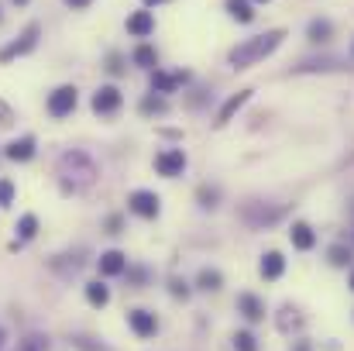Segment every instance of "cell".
<instances>
[{"label": "cell", "mask_w": 354, "mask_h": 351, "mask_svg": "<svg viewBox=\"0 0 354 351\" xmlns=\"http://www.w3.org/2000/svg\"><path fill=\"white\" fill-rule=\"evenodd\" d=\"M282 38H285V32H282V28H275V32H265V35H255V38L241 42L237 49H231L227 63H231L234 69H248V66H255V63L268 59V56H272V52L282 45Z\"/></svg>", "instance_id": "obj_1"}, {"label": "cell", "mask_w": 354, "mask_h": 351, "mask_svg": "<svg viewBox=\"0 0 354 351\" xmlns=\"http://www.w3.org/2000/svg\"><path fill=\"white\" fill-rule=\"evenodd\" d=\"M38 35H42V28H38V25H28L18 42H11L8 49H0V63H11V59H18V56H28V52L38 45Z\"/></svg>", "instance_id": "obj_2"}, {"label": "cell", "mask_w": 354, "mask_h": 351, "mask_svg": "<svg viewBox=\"0 0 354 351\" xmlns=\"http://www.w3.org/2000/svg\"><path fill=\"white\" fill-rule=\"evenodd\" d=\"M155 169H158V176H169V179L182 176V169H186V152H182V148H165V152H158V155H155Z\"/></svg>", "instance_id": "obj_3"}, {"label": "cell", "mask_w": 354, "mask_h": 351, "mask_svg": "<svg viewBox=\"0 0 354 351\" xmlns=\"http://www.w3.org/2000/svg\"><path fill=\"white\" fill-rule=\"evenodd\" d=\"M162 200L152 193V190H134L131 196H128V207H131V214H138V217H145V220H152V217H158V207Z\"/></svg>", "instance_id": "obj_4"}, {"label": "cell", "mask_w": 354, "mask_h": 351, "mask_svg": "<svg viewBox=\"0 0 354 351\" xmlns=\"http://www.w3.org/2000/svg\"><path fill=\"white\" fill-rule=\"evenodd\" d=\"M76 104H80L76 87H59V90L49 97V114H52V117H66V114L76 111Z\"/></svg>", "instance_id": "obj_5"}, {"label": "cell", "mask_w": 354, "mask_h": 351, "mask_svg": "<svg viewBox=\"0 0 354 351\" xmlns=\"http://www.w3.org/2000/svg\"><path fill=\"white\" fill-rule=\"evenodd\" d=\"M93 111L97 114H117L121 111V90L117 87H100L97 93H93Z\"/></svg>", "instance_id": "obj_6"}, {"label": "cell", "mask_w": 354, "mask_h": 351, "mask_svg": "<svg viewBox=\"0 0 354 351\" xmlns=\"http://www.w3.org/2000/svg\"><path fill=\"white\" fill-rule=\"evenodd\" d=\"M128 324H131V330H134L138 337H152V334L158 330V320H155L152 310H131V313H128Z\"/></svg>", "instance_id": "obj_7"}, {"label": "cell", "mask_w": 354, "mask_h": 351, "mask_svg": "<svg viewBox=\"0 0 354 351\" xmlns=\"http://www.w3.org/2000/svg\"><path fill=\"white\" fill-rule=\"evenodd\" d=\"M237 313H241L244 320L258 324V320L265 317V303H261L255 293H241V296H237Z\"/></svg>", "instance_id": "obj_8"}, {"label": "cell", "mask_w": 354, "mask_h": 351, "mask_svg": "<svg viewBox=\"0 0 354 351\" xmlns=\"http://www.w3.org/2000/svg\"><path fill=\"white\" fill-rule=\"evenodd\" d=\"M4 155H8L11 162H28V159H35V138H32V135L14 138V141L4 148Z\"/></svg>", "instance_id": "obj_9"}, {"label": "cell", "mask_w": 354, "mask_h": 351, "mask_svg": "<svg viewBox=\"0 0 354 351\" xmlns=\"http://www.w3.org/2000/svg\"><path fill=\"white\" fill-rule=\"evenodd\" d=\"M97 269H100V275H121L128 269V255L124 251H104Z\"/></svg>", "instance_id": "obj_10"}, {"label": "cell", "mask_w": 354, "mask_h": 351, "mask_svg": "<svg viewBox=\"0 0 354 351\" xmlns=\"http://www.w3.org/2000/svg\"><path fill=\"white\" fill-rule=\"evenodd\" d=\"M128 32H131L134 38H148V35L155 32V18H152V11H138V14H131V18H128Z\"/></svg>", "instance_id": "obj_11"}, {"label": "cell", "mask_w": 354, "mask_h": 351, "mask_svg": "<svg viewBox=\"0 0 354 351\" xmlns=\"http://www.w3.org/2000/svg\"><path fill=\"white\" fill-rule=\"evenodd\" d=\"M186 83V73H152V90L155 93H172L176 87H182Z\"/></svg>", "instance_id": "obj_12"}, {"label": "cell", "mask_w": 354, "mask_h": 351, "mask_svg": "<svg viewBox=\"0 0 354 351\" xmlns=\"http://www.w3.org/2000/svg\"><path fill=\"white\" fill-rule=\"evenodd\" d=\"M248 97H251V90H241V93H234V97H231V100L220 107V114H217V121H213V124H217V128H224V124H227V121H231V117H234V114H237V111L248 104Z\"/></svg>", "instance_id": "obj_13"}, {"label": "cell", "mask_w": 354, "mask_h": 351, "mask_svg": "<svg viewBox=\"0 0 354 351\" xmlns=\"http://www.w3.org/2000/svg\"><path fill=\"white\" fill-rule=\"evenodd\" d=\"M289 238H292V248H299V251H309V248L316 245V234H313L309 224H292Z\"/></svg>", "instance_id": "obj_14"}, {"label": "cell", "mask_w": 354, "mask_h": 351, "mask_svg": "<svg viewBox=\"0 0 354 351\" xmlns=\"http://www.w3.org/2000/svg\"><path fill=\"white\" fill-rule=\"evenodd\" d=\"M285 272V258L279 255V251H268L265 258H261V275L265 279H279Z\"/></svg>", "instance_id": "obj_15"}, {"label": "cell", "mask_w": 354, "mask_h": 351, "mask_svg": "<svg viewBox=\"0 0 354 351\" xmlns=\"http://www.w3.org/2000/svg\"><path fill=\"white\" fill-rule=\"evenodd\" d=\"M227 11H231V18H237V21H255V11H251V0H227Z\"/></svg>", "instance_id": "obj_16"}, {"label": "cell", "mask_w": 354, "mask_h": 351, "mask_svg": "<svg viewBox=\"0 0 354 351\" xmlns=\"http://www.w3.org/2000/svg\"><path fill=\"white\" fill-rule=\"evenodd\" d=\"M220 282H224V279H220V272H217V269H203V272H200V279H196V286H200L203 293H217V289H220Z\"/></svg>", "instance_id": "obj_17"}, {"label": "cell", "mask_w": 354, "mask_h": 351, "mask_svg": "<svg viewBox=\"0 0 354 351\" xmlns=\"http://www.w3.org/2000/svg\"><path fill=\"white\" fill-rule=\"evenodd\" d=\"M86 299H90L93 306H107V303H110V289H107L104 282H90V286H86Z\"/></svg>", "instance_id": "obj_18"}, {"label": "cell", "mask_w": 354, "mask_h": 351, "mask_svg": "<svg viewBox=\"0 0 354 351\" xmlns=\"http://www.w3.org/2000/svg\"><path fill=\"white\" fill-rule=\"evenodd\" d=\"M134 63H138L141 69H155V66H158V56H155L152 45H138V49H134Z\"/></svg>", "instance_id": "obj_19"}, {"label": "cell", "mask_w": 354, "mask_h": 351, "mask_svg": "<svg viewBox=\"0 0 354 351\" xmlns=\"http://www.w3.org/2000/svg\"><path fill=\"white\" fill-rule=\"evenodd\" d=\"M35 234H38V217H35V214H25V217L18 220V238H21V241H32Z\"/></svg>", "instance_id": "obj_20"}, {"label": "cell", "mask_w": 354, "mask_h": 351, "mask_svg": "<svg viewBox=\"0 0 354 351\" xmlns=\"http://www.w3.org/2000/svg\"><path fill=\"white\" fill-rule=\"evenodd\" d=\"M18 351H49V337H45V334H28V337L18 344Z\"/></svg>", "instance_id": "obj_21"}, {"label": "cell", "mask_w": 354, "mask_h": 351, "mask_svg": "<svg viewBox=\"0 0 354 351\" xmlns=\"http://www.w3.org/2000/svg\"><path fill=\"white\" fill-rule=\"evenodd\" d=\"M234 351H258V341L251 330H237L234 334Z\"/></svg>", "instance_id": "obj_22"}, {"label": "cell", "mask_w": 354, "mask_h": 351, "mask_svg": "<svg viewBox=\"0 0 354 351\" xmlns=\"http://www.w3.org/2000/svg\"><path fill=\"white\" fill-rule=\"evenodd\" d=\"M141 114H165V100L162 97H145L141 100Z\"/></svg>", "instance_id": "obj_23"}, {"label": "cell", "mask_w": 354, "mask_h": 351, "mask_svg": "<svg viewBox=\"0 0 354 351\" xmlns=\"http://www.w3.org/2000/svg\"><path fill=\"white\" fill-rule=\"evenodd\" d=\"M327 35H330V21H313L309 25V38L313 42H327Z\"/></svg>", "instance_id": "obj_24"}, {"label": "cell", "mask_w": 354, "mask_h": 351, "mask_svg": "<svg viewBox=\"0 0 354 351\" xmlns=\"http://www.w3.org/2000/svg\"><path fill=\"white\" fill-rule=\"evenodd\" d=\"M14 203V186L8 179H0V207H11Z\"/></svg>", "instance_id": "obj_25"}, {"label": "cell", "mask_w": 354, "mask_h": 351, "mask_svg": "<svg viewBox=\"0 0 354 351\" xmlns=\"http://www.w3.org/2000/svg\"><path fill=\"white\" fill-rule=\"evenodd\" d=\"M330 262H333V265H347V262H351V251L340 248V245H333V248H330Z\"/></svg>", "instance_id": "obj_26"}, {"label": "cell", "mask_w": 354, "mask_h": 351, "mask_svg": "<svg viewBox=\"0 0 354 351\" xmlns=\"http://www.w3.org/2000/svg\"><path fill=\"white\" fill-rule=\"evenodd\" d=\"M200 200H203V207H213V200H217V193L203 186V190H200Z\"/></svg>", "instance_id": "obj_27"}, {"label": "cell", "mask_w": 354, "mask_h": 351, "mask_svg": "<svg viewBox=\"0 0 354 351\" xmlns=\"http://www.w3.org/2000/svg\"><path fill=\"white\" fill-rule=\"evenodd\" d=\"M172 293H176V296H189V286H186L182 279H172Z\"/></svg>", "instance_id": "obj_28"}, {"label": "cell", "mask_w": 354, "mask_h": 351, "mask_svg": "<svg viewBox=\"0 0 354 351\" xmlns=\"http://www.w3.org/2000/svg\"><path fill=\"white\" fill-rule=\"evenodd\" d=\"M66 4H69V8H76V11H80V8H90V4H93V0H66Z\"/></svg>", "instance_id": "obj_29"}, {"label": "cell", "mask_w": 354, "mask_h": 351, "mask_svg": "<svg viewBox=\"0 0 354 351\" xmlns=\"http://www.w3.org/2000/svg\"><path fill=\"white\" fill-rule=\"evenodd\" d=\"M145 4H148V8H155V4H165V0H145Z\"/></svg>", "instance_id": "obj_30"}, {"label": "cell", "mask_w": 354, "mask_h": 351, "mask_svg": "<svg viewBox=\"0 0 354 351\" xmlns=\"http://www.w3.org/2000/svg\"><path fill=\"white\" fill-rule=\"evenodd\" d=\"M296 351H309V344H306V341H299V348H296Z\"/></svg>", "instance_id": "obj_31"}, {"label": "cell", "mask_w": 354, "mask_h": 351, "mask_svg": "<svg viewBox=\"0 0 354 351\" xmlns=\"http://www.w3.org/2000/svg\"><path fill=\"white\" fill-rule=\"evenodd\" d=\"M0 348H4V330H0Z\"/></svg>", "instance_id": "obj_32"}, {"label": "cell", "mask_w": 354, "mask_h": 351, "mask_svg": "<svg viewBox=\"0 0 354 351\" xmlns=\"http://www.w3.org/2000/svg\"><path fill=\"white\" fill-rule=\"evenodd\" d=\"M14 4H21V8H25V4H28V0H14Z\"/></svg>", "instance_id": "obj_33"}, {"label": "cell", "mask_w": 354, "mask_h": 351, "mask_svg": "<svg viewBox=\"0 0 354 351\" xmlns=\"http://www.w3.org/2000/svg\"><path fill=\"white\" fill-rule=\"evenodd\" d=\"M351 289H354V272H351Z\"/></svg>", "instance_id": "obj_34"}, {"label": "cell", "mask_w": 354, "mask_h": 351, "mask_svg": "<svg viewBox=\"0 0 354 351\" xmlns=\"http://www.w3.org/2000/svg\"><path fill=\"white\" fill-rule=\"evenodd\" d=\"M265 4H268V0H265Z\"/></svg>", "instance_id": "obj_35"}]
</instances>
